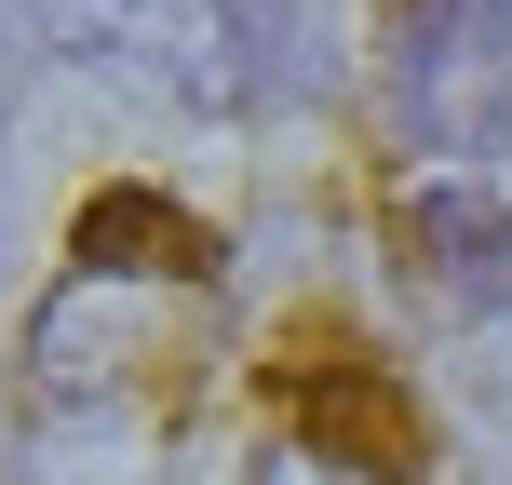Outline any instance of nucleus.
<instances>
[{"instance_id":"1","label":"nucleus","mask_w":512,"mask_h":485,"mask_svg":"<svg viewBox=\"0 0 512 485\" xmlns=\"http://www.w3.org/2000/svg\"><path fill=\"white\" fill-rule=\"evenodd\" d=\"M230 243L162 189H95L68 230V270L27 310V391L54 418H135L203 364Z\"/></svg>"},{"instance_id":"2","label":"nucleus","mask_w":512,"mask_h":485,"mask_svg":"<svg viewBox=\"0 0 512 485\" xmlns=\"http://www.w3.org/2000/svg\"><path fill=\"white\" fill-rule=\"evenodd\" d=\"M405 108L432 149H499L512 122V0H405Z\"/></svg>"},{"instance_id":"3","label":"nucleus","mask_w":512,"mask_h":485,"mask_svg":"<svg viewBox=\"0 0 512 485\" xmlns=\"http://www.w3.org/2000/svg\"><path fill=\"white\" fill-rule=\"evenodd\" d=\"M68 54H95L122 81H162L176 108H243L230 0H68Z\"/></svg>"},{"instance_id":"4","label":"nucleus","mask_w":512,"mask_h":485,"mask_svg":"<svg viewBox=\"0 0 512 485\" xmlns=\"http://www.w3.org/2000/svg\"><path fill=\"white\" fill-rule=\"evenodd\" d=\"M270 391L297 405V432H310V445H351V459H378V472H418V459H432V432H418L405 378H378V364H364L337 324H297V337H283Z\"/></svg>"},{"instance_id":"5","label":"nucleus","mask_w":512,"mask_h":485,"mask_svg":"<svg viewBox=\"0 0 512 485\" xmlns=\"http://www.w3.org/2000/svg\"><path fill=\"white\" fill-rule=\"evenodd\" d=\"M405 270H418V297L486 310V297H512V230L472 203V189H418L405 203Z\"/></svg>"},{"instance_id":"6","label":"nucleus","mask_w":512,"mask_h":485,"mask_svg":"<svg viewBox=\"0 0 512 485\" xmlns=\"http://www.w3.org/2000/svg\"><path fill=\"white\" fill-rule=\"evenodd\" d=\"M256 485H418V472H378V459H351V445H310V432H283L270 459H256Z\"/></svg>"}]
</instances>
